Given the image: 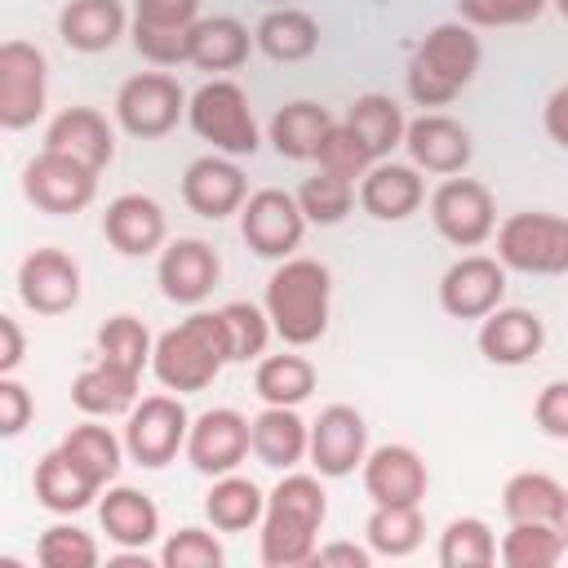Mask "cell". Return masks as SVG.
<instances>
[{"instance_id":"38","label":"cell","mask_w":568,"mask_h":568,"mask_svg":"<svg viewBox=\"0 0 568 568\" xmlns=\"http://www.w3.org/2000/svg\"><path fill=\"white\" fill-rule=\"evenodd\" d=\"M559 506H564V484L546 470H519L506 479L501 488V510L506 519H541V524H555L559 519Z\"/></svg>"},{"instance_id":"31","label":"cell","mask_w":568,"mask_h":568,"mask_svg":"<svg viewBox=\"0 0 568 568\" xmlns=\"http://www.w3.org/2000/svg\"><path fill=\"white\" fill-rule=\"evenodd\" d=\"M257 40L248 36V27L231 13H213V18H200L191 27V67L200 71H235L248 62V49Z\"/></svg>"},{"instance_id":"33","label":"cell","mask_w":568,"mask_h":568,"mask_svg":"<svg viewBox=\"0 0 568 568\" xmlns=\"http://www.w3.org/2000/svg\"><path fill=\"white\" fill-rule=\"evenodd\" d=\"M98 488H106L115 475H120V462H124V439L111 430V426H98V417H89V422H80V426H71L67 435H62V444H58Z\"/></svg>"},{"instance_id":"50","label":"cell","mask_w":568,"mask_h":568,"mask_svg":"<svg viewBox=\"0 0 568 568\" xmlns=\"http://www.w3.org/2000/svg\"><path fill=\"white\" fill-rule=\"evenodd\" d=\"M532 422L550 439H568V382H546L532 399Z\"/></svg>"},{"instance_id":"57","label":"cell","mask_w":568,"mask_h":568,"mask_svg":"<svg viewBox=\"0 0 568 568\" xmlns=\"http://www.w3.org/2000/svg\"><path fill=\"white\" fill-rule=\"evenodd\" d=\"M262 4H271V9H280V4H293V0H262Z\"/></svg>"},{"instance_id":"16","label":"cell","mask_w":568,"mask_h":568,"mask_svg":"<svg viewBox=\"0 0 568 568\" xmlns=\"http://www.w3.org/2000/svg\"><path fill=\"white\" fill-rule=\"evenodd\" d=\"M18 297L36 315H67L80 302V266L62 248H31L18 262Z\"/></svg>"},{"instance_id":"52","label":"cell","mask_w":568,"mask_h":568,"mask_svg":"<svg viewBox=\"0 0 568 568\" xmlns=\"http://www.w3.org/2000/svg\"><path fill=\"white\" fill-rule=\"evenodd\" d=\"M27 359V337H22V324L13 315H0V377L18 373Z\"/></svg>"},{"instance_id":"46","label":"cell","mask_w":568,"mask_h":568,"mask_svg":"<svg viewBox=\"0 0 568 568\" xmlns=\"http://www.w3.org/2000/svg\"><path fill=\"white\" fill-rule=\"evenodd\" d=\"M160 564L164 568H222L226 564V550H222V541L213 532L186 524V528H178V532L164 537Z\"/></svg>"},{"instance_id":"20","label":"cell","mask_w":568,"mask_h":568,"mask_svg":"<svg viewBox=\"0 0 568 568\" xmlns=\"http://www.w3.org/2000/svg\"><path fill=\"white\" fill-rule=\"evenodd\" d=\"M404 146H408V160H413L417 169L444 173V178L462 173V169L470 164V155H475L466 124H457V120L444 115V111H422L417 120H408Z\"/></svg>"},{"instance_id":"9","label":"cell","mask_w":568,"mask_h":568,"mask_svg":"<svg viewBox=\"0 0 568 568\" xmlns=\"http://www.w3.org/2000/svg\"><path fill=\"white\" fill-rule=\"evenodd\" d=\"M191 435V417L178 395H142L124 417V448L138 466L160 470L169 466Z\"/></svg>"},{"instance_id":"51","label":"cell","mask_w":568,"mask_h":568,"mask_svg":"<svg viewBox=\"0 0 568 568\" xmlns=\"http://www.w3.org/2000/svg\"><path fill=\"white\" fill-rule=\"evenodd\" d=\"M133 18L155 27H195L200 0H133Z\"/></svg>"},{"instance_id":"44","label":"cell","mask_w":568,"mask_h":568,"mask_svg":"<svg viewBox=\"0 0 568 568\" xmlns=\"http://www.w3.org/2000/svg\"><path fill=\"white\" fill-rule=\"evenodd\" d=\"M36 559H40L44 568H93V564L102 559V550H98L93 532H84V528H75V524H53V528L40 532Z\"/></svg>"},{"instance_id":"36","label":"cell","mask_w":568,"mask_h":568,"mask_svg":"<svg viewBox=\"0 0 568 568\" xmlns=\"http://www.w3.org/2000/svg\"><path fill=\"white\" fill-rule=\"evenodd\" d=\"M253 390L262 395V404H284V408H297L315 395V364L306 355H266L257 359V373H253Z\"/></svg>"},{"instance_id":"53","label":"cell","mask_w":568,"mask_h":568,"mask_svg":"<svg viewBox=\"0 0 568 568\" xmlns=\"http://www.w3.org/2000/svg\"><path fill=\"white\" fill-rule=\"evenodd\" d=\"M541 124H546V138H550L555 146L568 151V80L546 98V106H541Z\"/></svg>"},{"instance_id":"49","label":"cell","mask_w":568,"mask_h":568,"mask_svg":"<svg viewBox=\"0 0 568 568\" xmlns=\"http://www.w3.org/2000/svg\"><path fill=\"white\" fill-rule=\"evenodd\" d=\"M31 413H36L31 390H27L13 373L0 377V435H4V439H18V435L31 426Z\"/></svg>"},{"instance_id":"27","label":"cell","mask_w":568,"mask_h":568,"mask_svg":"<svg viewBox=\"0 0 568 568\" xmlns=\"http://www.w3.org/2000/svg\"><path fill=\"white\" fill-rule=\"evenodd\" d=\"M311 453V422L297 417V408L266 404L253 417V457L271 470H293Z\"/></svg>"},{"instance_id":"37","label":"cell","mask_w":568,"mask_h":568,"mask_svg":"<svg viewBox=\"0 0 568 568\" xmlns=\"http://www.w3.org/2000/svg\"><path fill=\"white\" fill-rule=\"evenodd\" d=\"M564 555H568V546H564L559 528L541 524V519H515L497 546V559L506 568H555Z\"/></svg>"},{"instance_id":"56","label":"cell","mask_w":568,"mask_h":568,"mask_svg":"<svg viewBox=\"0 0 568 568\" xmlns=\"http://www.w3.org/2000/svg\"><path fill=\"white\" fill-rule=\"evenodd\" d=\"M550 4H555V9H559V13L568 18V0H550Z\"/></svg>"},{"instance_id":"6","label":"cell","mask_w":568,"mask_h":568,"mask_svg":"<svg viewBox=\"0 0 568 568\" xmlns=\"http://www.w3.org/2000/svg\"><path fill=\"white\" fill-rule=\"evenodd\" d=\"M497 257L519 275H568V217L546 209L510 213L497 226Z\"/></svg>"},{"instance_id":"17","label":"cell","mask_w":568,"mask_h":568,"mask_svg":"<svg viewBox=\"0 0 568 568\" xmlns=\"http://www.w3.org/2000/svg\"><path fill=\"white\" fill-rule=\"evenodd\" d=\"M244 200H248V178H244V169L231 155L213 151V155H200V160L186 164V173H182V204L195 217L222 222V217L240 213Z\"/></svg>"},{"instance_id":"42","label":"cell","mask_w":568,"mask_h":568,"mask_svg":"<svg viewBox=\"0 0 568 568\" xmlns=\"http://www.w3.org/2000/svg\"><path fill=\"white\" fill-rule=\"evenodd\" d=\"M297 204H302L306 222H315V226H337V222L351 213V204H355V182H346V178L320 169L315 178H306V182L297 186Z\"/></svg>"},{"instance_id":"22","label":"cell","mask_w":568,"mask_h":568,"mask_svg":"<svg viewBox=\"0 0 568 568\" xmlns=\"http://www.w3.org/2000/svg\"><path fill=\"white\" fill-rule=\"evenodd\" d=\"M102 235H106V244H111L115 253H124V257H146V253H155V248L164 244L169 217H164V209H160L151 195L124 191V195H115V200L106 204V213H102Z\"/></svg>"},{"instance_id":"47","label":"cell","mask_w":568,"mask_h":568,"mask_svg":"<svg viewBox=\"0 0 568 568\" xmlns=\"http://www.w3.org/2000/svg\"><path fill=\"white\" fill-rule=\"evenodd\" d=\"M133 49L151 62V67H182L191 62V27H155V22H138L133 18Z\"/></svg>"},{"instance_id":"13","label":"cell","mask_w":568,"mask_h":568,"mask_svg":"<svg viewBox=\"0 0 568 568\" xmlns=\"http://www.w3.org/2000/svg\"><path fill=\"white\" fill-rule=\"evenodd\" d=\"M253 453V422L235 408H204L186 435V462L200 475H231Z\"/></svg>"},{"instance_id":"14","label":"cell","mask_w":568,"mask_h":568,"mask_svg":"<svg viewBox=\"0 0 568 568\" xmlns=\"http://www.w3.org/2000/svg\"><path fill=\"white\" fill-rule=\"evenodd\" d=\"M311 466L324 479H346L355 475V466H364L368 457V426L364 413L351 404H328L320 408V417L311 422Z\"/></svg>"},{"instance_id":"29","label":"cell","mask_w":568,"mask_h":568,"mask_svg":"<svg viewBox=\"0 0 568 568\" xmlns=\"http://www.w3.org/2000/svg\"><path fill=\"white\" fill-rule=\"evenodd\" d=\"M138 382L133 373L106 364V359H93L89 368L75 373L71 382V404L84 413V417H129V408L138 404Z\"/></svg>"},{"instance_id":"24","label":"cell","mask_w":568,"mask_h":568,"mask_svg":"<svg viewBox=\"0 0 568 568\" xmlns=\"http://www.w3.org/2000/svg\"><path fill=\"white\" fill-rule=\"evenodd\" d=\"M426 200V182L417 164H395V160H377L364 178H359V204L368 217L377 222H404L422 209Z\"/></svg>"},{"instance_id":"40","label":"cell","mask_w":568,"mask_h":568,"mask_svg":"<svg viewBox=\"0 0 568 568\" xmlns=\"http://www.w3.org/2000/svg\"><path fill=\"white\" fill-rule=\"evenodd\" d=\"M439 564L444 568H488L497 564V537L488 519L479 515H457L439 532Z\"/></svg>"},{"instance_id":"48","label":"cell","mask_w":568,"mask_h":568,"mask_svg":"<svg viewBox=\"0 0 568 568\" xmlns=\"http://www.w3.org/2000/svg\"><path fill=\"white\" fill-rule=\"evenodd\" d=\"M550 0H457V18L470 27H528Z\"/></svg>"},{"instance_id":"19","label":"cell","mask_w":568,"mask_h":568,"mask_svg":"<svg viewBox=\"0 0 568 568\" xmlns=\"http://www.w3.org/2000/svg\"><path fill=\"white\" fill-rule=\"evenodd\" d=\"M217 275H222V262L204 240H173L160 248L155 280H160V293L178 306H200L217 288Z\"/></svg>"},{"instance_id":"11","label":"cell","mask_w":568,"mask_h":568,"mask_svg":"<svg viewBox=\"0 0 568 568\" xmlns=\"http://www.w3.org/2000/svg\"><path fill=\"white\" fill-rule=\"evenodd\" d=\"M430 222L435 231L457 248H479L497 231V204L493 191L475 178H448L430 195Z\"/></svg>"},{"instance_id":"35","label":"cell","mask_w":568,"mask_h":568,"mask_svg":"<svg viewBox=\"0 0 568 568\" xmlns=\"http://www.w3.org/2000/svg\"><path fill=\"white\" fill-rule=\"evenodd\" d=\"M346 124L359 133L373 160H386L395 146H404V133H408V120L390 93H359L346 111Z\"/></svg>"},{"instance_id":"12","label":"cell","mask_w":568,"mask_h":568,"mask_svg":"<svg viewBox=\"0 0 568 568\" xmlns=\"http://www.w3.org/2000/svg\"><path fill=\"white\" fill-rule=\"evenodd\" d=\"M240 235L257 257H293V248L306 235V213L297 204V195L280 191V186H262L244 200L240 209Z\"/></svg>"},{"instance_id":"7","label":"cell","mask_w":568,"mask_h":568,"mask_svg":"<svg viewBox=\"0 0 568 568\" xmlns=\"http://www.w3.org/2000/svg\"><path fill=\"white\" fill-rule=\"evenodd\" d=\"M49 102V58L31 40L0 44V129L18 133L44 115Z\"/></svg>"},{"instance_id":"54","label":"cell","mask_w":568,"mask_h":568,"mask_svg":"<svg viewBox=\"0 0 568 568\" xmlns=\"http://www.w3.org/2000/svg\"><path fill=\"white\" fill-rule=\"evenodd\" d=\"M311 564H346V568H368L373 564V550L368 546H355V541H328L315 550Z\"/></svg>"},{"instance_id":"4","label":"cell","mask_w":568,"mask_h":568,"mask_svg":"<svg viewBox=\"0 0 568 568\" xmlns=\"http://www.w3.org/2000/svg\"><path fill=\"white\" fill-rule=\"evenodd\" d=\"M328 302H333V275L315 257H284L266 280V315L284 346H311L328 328Z\"/></svg>"},{"instance_id":"55","label":"cell","mask_w":568,"mask_h":568,"mask_svg":"<svg viewBox=\"0 0 568 568\" xmlns=\"http://www.w3.org/2000/svg\"><path fill=\"white\" fill-rule=\"evenodd\" d=\"M555 528H559V537H564V546H568V488H564V506H559V519H555Z\"/></svg>"},{"instance_id":"25","label":"cell","mask_w":568,"mask_h":568,"mask_svg":"<svg viewBox=\"0 0 568 568\" xmlns=\"http://www.w3.org/2000/svg\"><path fill=\"white\" fill-rule=\"evenodd\" d=\"M98 524L106 532L111 546L120 550H146L160 537V506L129 484H106L102 501H98Z\"/></svg>"},{"instance_id":"32","label":"cell","mask_w":568,"mask_h":568,"mask_svg":"<svg viewBox=\"0 0 568 568\" xmlns=\"http://www.w3.org/2000/svg\"><path fill=\"white\" fill-rule=\"evenodd\" d=\"M333 111L311 102V98H297L288 106H280L271 115V146L284 155V160H315L320 155V142L328 138L333 129Z\"/></svg>"},{"instance_id":"15","label":"cell","mask_w":568,"mask_h":568,"mask_svg":"<svg viewBox=\"0 0 568 568\" xmlns=\"http://www.w3.org/2000/svg\"><path fill=\"white\" fill-rule=\"evenodd\" d=\"M501 297H506V266L501 257L488 253L457 257L439 280V306L453 320H484L488 311L501 306Z\"/></svg>"},{"instance_id":"41","label":"cell","mask_w":568,"mask_h":568,"mask_svg":"<svg viewBox=\"0 0 568 568\" xmlns=\"http://www.w3.org/2000/svg\"><path fill=\"white\" fill-rule=\"evenodd\" d=\"M151 355H155V342H151V333H146V324L138 315H111L98 328V359H106V364L142 377V368L151 364Z\"/></svg>"},{"instance_id":"3","label":"cell","mask_w":568,"mask_h":568,"mask_svg":"<svg viewBox=\"0 0 568 568\" xmlns=\"http://www.w3.org/2000/svg\"><path fill=\"white\" fill-rule=\"evenodd\" d=\"M479 58H484V44H479L470 22H462V18L435 22L408 58V71H404L408 98L417 106H448L475 80Z\"/></svg>"},{"instance_id":"26","label":"cell","mask_w":568,"mask_h":568,"mask_svg":"<svg viewBox=\"0 0 568 568\" xmlns=\"http://www.w3.org/2000/svg\"><path fill=\"white\" fill-rule=\"evenodd\" d=\"M129 13L120 0H67L58 13V36L75 53H106L124 36Z\"/></svg>"},{"instance_id":"30","label":"cell","mask_w":568,"mask_h":568,"mask_svg":"<svg viewBox=\"0 0 568 568\" xmlns=\"http://www.w3.org/2000/svg\"><path fill=\"white\" fill-rule=\"evenodd\" d=\"M253 40L271 62H306L320 49V22L297 4H280L262 13Z\"/></svg>"},{"instance_id":"45","label":"cell","mask_w":568,"mask_h":568,"mask_svg":"<svg viewBox=\"0 0 568 568\" xmlns=\"http://www.w3.org/2000/svg\"><path fill=\"white\" fill-rule=\"evenodd\" d=\"M315 164H320V169H328V173H337V178H346V182H355V178H364L377 160H373V155H368V146L359 142V133H355L346 120H337V124L328 129V138L320 142Z\"/></svg>"},{"instance_id":"39","label":"cell","mask_w":568,"mask_h":568,"mask_svg":"<svg viewBox=\"0 0 568 568\" xmlns=\"http://www.w3.org/2000/svg\"><path fill=\"white\" fill-rule=\"evenodd\" d=\"M364 537H368V550L382 555V559L413 555L422 546V537H426L422 506H373V515L364 524Z\"/></svg>"},{"instance_id":"43","label":"cell","mask_w":568,"mask_h":568,"mask_svg":"<svg viewBox=\"0 0 568 568\" xmlns=\"http://www.w3.org/2000/svg\"><path fill=\"white\" fill-rule=\"evenodd\" d=\"M222 324H226V346H231V364H248L266 351L271 342V315L257 302H226L222 306Z\"/></svg>"},{"instance_id":"21","label":"cell","mask_w":568,"mask_h":568,"mask_svg":"<svg viewBox=\"0 0 568 568\" xmlns=\"http://www.w3.org/2000/svg\"><path fill=\"white\" fill-rule=\"evenodd\" d=\"M479 355L488 364H501V368H519L528 359L541 355L546 346V324L537 311H524V306H497L479 320Z\"/></svg>"},{"instance_id":"1","label":"cell","mask_w":568,"mask_h":568,"mask_svg":"<svg viewBox=\"0 0 568 568\" xmlns=\"http://www.w3.org/2000/svg\"><path fill=\"white\" fill-rule=\"evenodd\" d=\"M328 515V493L320 475L284 470V479L266 493V515L257 532V555L266 568H297L315 559V537Z\"/></svg>"},{"instance_id":"34","label":"cell","mask_w":568,"mask_h":568,"mask_svg":"<svg viewBox=\"0 0 568 568\" xmlns=\"http://www.w3.org/2000/svg\"><path fill=\"white\" fill-rule=\"evenodd\" d=\"M204 515H209V524L217 532H248L266 515V493L253 479L235 475V470L231 475H217L213 488H209V497H204Z\"/></svg>"},{"instance_id":"23","label":"cell","mask_w":568,"mask_h":568,"mask_svg":"<svg viewBox=\"0 0 568 568\" xmlns=\"http://www.w3.org/2000/svg\"><path fill=\"white\" fill-rule=\"evenodd\" d=\"M44 146L62 151V155H71V160H80V164H89L98 173L115 160V133H111V124H106V115L98 106L58 111L49 120V129H44Z\"/></svg>"},{"instance_id":"10","label":"cell","mask_w":568,"mask_h":568,"mask_svg":"<svg viewBox=\"0 0 568 568\" xmlns=\"http://www.w3.org/2000/svg\"><path fill=\"white\" fill-rule=\"evenodd\" d=\"M22 195L40 213L71 217V213H80V209L93 204V195H98V169H89V164H80L71 155L44 146L22 169Z\"/></svg>"},{"instance_id":"28","label":"cell","mask_w":568,"mask_h":568,"mask_svg":"<svg viewBox=\"0 0 568 568\" xmlns=\"http://www.w3.org/2000/svg\"><path fill=\"white\" fill-rule=\"evenodd\" d=\"M31 488H36V501L53 515H80L84 506H93V497H102V488L62 453V448H49L40 462H36V475H31Z\"/></svg>"},{"instance_id":"18","label":"cell","mask_w":568,"mask_h":568,"mask_svg":"<svg viewBox=\"0 0 568 568\" xmlns=\"http://www.w3.org/2000/svg\"><path fill=\"white\" fill-rule=\"evenodd\" d=\"M364 475V493L373 497V506H422L426 497V462L417 448L408 444H382L364 457L359 466Z\"/></svg>"},{"instance_id":"5","label":"cell","mask_w":568,"mask_h":568,"mask_svg":"<svg viewBox=\"0 0 568 568\" xmlns=\"http://www.w3.org/2000/svg\"><path fill=\"white\" fill-rule=\"evenodd\" d=\"M186 120H191V129L204 142H213V151H222L231 160L253 155L262 146L257 120H253V106H248V93L235 80H226V75H213V80H204L191 93Z\"/></svg>"},{"instance_id":"2","label":"cell","mask_w":568,"mask_h":568,"mask_svg":"<svg viewBox=\"0 0 568 568\" xmlns=\"http://www.w3.org/2000/svg\"><path fill=\"white\" fill-rule=\"evenodd\" d=\"M226 364H231V346H226L222 311H191L186 320H178L155 337V355H151L155 382L178 395L213 386Z\"/></svg>"},{"instance_id":"8","label":"cell","mask_w":568,"mask_h":568,"mask_svg":"<svg viewBox=\"0 0 568 568\" xmlns=\"http://www.w3.org/2000/svg\"><path fill=\"white\" fill-rule=\"evenodd\" d=\"M186 93L182 84L169 75V71H142V75H129L115 93V120L129 138H164L178 129V120L186 115Z\"/></svg>"}]
</instances>
